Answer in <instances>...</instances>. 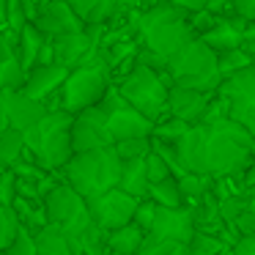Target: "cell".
Instances as JSON below:
<instances>
[{
	"mask_svg": "<svg viewBox=\"0 0 255 255\" xmlns=\"http://www.w3.org/2000/svg\"><path fill=\"white\" fill-rule=\"evenodd\" d=\"M170 77L159 74L156 69L145 66V63H134L132 72L116 80V88L132 107H137L143 116L151 121H162L170 116Z\"/></svg>",
	"mask_w": 255,
	"mask_h": 255,
	"instance_id": "cell-6",
	"label": "cell"
},
{
	"mask_svg": "<svg viewBox=\"0 0 255 255\" xmlns=\"http://www.w3.org/2000/svg\"><path fill=\"white\" fill-rule=\"evenodd\" d=\"M217 91L231 105L233 121H239L242 127H247L255 134V63L236 74H231V77H225Z\"/></svg>",
	"mask_w": 255,
	"mask_h": 255,
	"instance_id": "cell-10",
	"label": "cell"
},
{
	"mask_svg": "<svg viewBox=\"0 0 255 255\" xmlns=\"http://www.w3.org/2000/svg\"><path fill=\"white\" fill-rule=\"evenodd\" d=\"M72 143H74V154L113 145L110 129H107V110L102 107V102L74 116V124H72Z\"/></svg>",
	"mask_w": 255,
	"mask_h": 255,
	"instance_id": "cell-12",
	"label": "cell"
},
{
	"mask_svg": "<svg viewBox=\"0 0 255 255\" xmlns=\"http://www.w3.org/2000/svg\"><path fill=\"white\" fill-rule=\"evenodd\" d=\"M145 236H148V233L140 231V228L134 225V222H129V225L116 228V231L107 233V244H110L113 253L137 255V253H140V247H143V242H145Z\"/></svg>",
	"mask_w": 255,
	"mask_h": 255,
	"instance_id": "cell-23",
	"label": "cell"
},
{
	"mask_svg": "<svg viewBox=\"0 0 255 255\" xmlns=\"http://www.w3.org/2000/svg\"><path fill=\"white\" fill-rule=\"evenodd\" d=\"M47 36L36 28L33 22H28L22 30H19V44H17V55H19V63L25 66V72L39 63V55H41V47H44Z\"/></svg>",
	"mask_w": 255,
	"mask_h": 255,
	"instance_id": "cell-22",
	"label": "cell"
},
{
	"mask_svg": "<svg viewBox=\"0 0 255 255\" xmlns=\"http://www.w3.org/2000/svg\"><path fill=\"white\" fill-rule=\"evenodd\" d=\"M33 25L41 30L44 36H63V33H77V30H85V22L74 14V8L69 6L66 0H55L50 6L39 8Z\"/></svg>",
	"mask_w": 255,
	"mask_h": 255,
	"instance_id": "cell-15",
	"label": "cell"
},
{
	"mask_svg": "<svg viewBox=\"0 0 255 255\" xmlns=\"http://www.w3.org/2000/svg\"><path fill=\"white\" fill-rule=\"evenodd\" d=\"M6 255H39V250H36V233L28 225H19L11 247L6 250Z\"/></svg>",
	"mask_w": 255,
	"mask_h": 255,
	"instance_id": "cell-33",
	"label": "cell"
},
{
	"mask_svg": "<svg viewBox=\"0 0 255 255\" xmlns=\"http://www.w3.org/2000/svg\"><path fill=\"white\" fill-rule=\"evenodd\" d=\"M69 72L72 69L61 66V63H39V66H33L28 72V80H25L22 91L39 102H50L61 91V85L66 83Z\"/></svg>",
	"mask_w": 255,
	"mask_h": 255,
	"instance_id": "cell-17",
	"label": "cell"
},
{
	"mask_svg": "<svg viewBox=\"0 0 255 255\" xmlns=\"http://www.w3.org/2000/svg\"><path fill=\"white\" fill-rule=\"evenodd\" d=\"M140 198L124 192L121 187L110 189V192L99 195V198H91L88 200V209L94 222L102 228V231H116V228H124L134 220V211H137Z\"/></svg>",
	"mask_w": 255,
	"mask_h": 255,
	"instance_id": "cell-11",
	"label": "cell"
},
{
	"mask_svg": "<svg viewBox=\"0 0 255 255\" xmlns=\"http://www.w3.org/2000/svg\"><path fill=\"white\" fill-rule=\"evenodd\" d=\"M137 3H140L143 8H148V6H154V3H159V0H137Z\"/></svg>",
	"mask_w": 255,
	"mask_h": 255,
	"instance_id": "cell-45",
	"label": "cell"
},
{
	"mask_svg": "<svg viewBox=\"0 0 255 255\" xmlns=\"http://www.w3.org/2000/svg\"><path fill=\"white\" fill-rule=\"evenodd\" d=\"M195 233H198V225H195L192 206H178V209L159 206V209H156V220H154V225H151L148 236L173 239V242L189 244Z\"/></svg>",
	"mask_w": 255,
	"mask_h": 255,
	"instance_id": "cell-13",
	"label": "cell"
},
{
	"mask_svg": "<svg viewBox=\"0 0 255 255\" xmlns=\"http://www.w3.org/2000/svg\"><path fill=\"white\" fill-rule=\"evenodd\" d=\"M154 148V140L151 137H132V140H121L116 143V151L121 159H140V156H148Z\"/></svg>",
	"mask_w": 255,
	"mask_h": 255,
	"instance_id": "cell-32",
	"label": "cell"
},
{
	"mask_svg": "<svg viewBox=\"0 0 255 255\" xmlns=\"http://www.w3.org/2000/svg\"><path fill=\"white\" fill-rule=\"evenodd\" d=\"M72 124L74 116L66 110H50L33 129L25 132V145L36 165H41L47 173H58L69 165L74 156L72 143Z\"/></svg>",
	"mask_w": 255,
	"mask_h": 255,
	"instance_id": "cell-5",
	"label": "cell"
},
{
	"mask_svg": "<svg viewBox=\"0 0 255 255\" xmlns=\"http://www.w3.org/2000/svg\"><path fill=\"white\" fill-rule=\"evenodd\" d=\"M189 253L192 255H222L225 253V242L220 236H211V233L198 231L189 242Z\"/></svg>",
	"mask_w": 255,
	"mask_h": 255,
	"instance_id": "cell-31",
	"label": "cell"
},
{
	"mask_svg": "<svg viewBox=\"0 0 255 255\" xmlns=\"http://www.w3.org/2000/svg\"><path fill=\"white\" fill-rule=\"evenodd\" d=\"M17 181L19 178L11 167L0 176V206H8V209L14 206V200H17Z\"/></svg>",
	"mask_w": 255,
	"mask_h": 255,
	"instance_id": "cell-37",
	"label": "cell"
},
{
	"mask_svg": "<svg viewBox=\"0 0 255 255\" xmlns=\"http://www.w3.org/2000/svg\"><path fill=\"white\" fill-rule=\"evenodd\" d=\"M0 99L6 105V113H8V124L19 132H28L33 129L41 118L50 113L47 102H39L33 96H28L25 91H0Z\"/></svg>",
	"mask_w": 255,
	"mask_h": 255,
	"instance_id": "cell-14",
	"label": "cell"
},
{
	"mask_svg": "<svg viewBox=\"0 0 255 255\" xmlns=\"http://www.w3.org/2000/svg\"><path fill=\"white\" fill-rule=\"evenodd\" d=\"M244 41H255V19L244 25Z\"/></svg>",
	"mask_w": 255,
	"mask_h": 255,
	"instance_id": "cell-44",
	"label": "cell"
},
{
	"mask_svg": "<svg viewBox=\"0 0 255 255\" xmlns=\"http://www.w3.org/2000/svg\"><path fill=\"white\" fill-rule=\"evenodd\" d=\"M44 211L50 217V222L61 225L69 233V239H80L91 225H94V217H91L88 200L61 178L50 192L44 195Z\"/></svg>",
	"mask_w": 255,
	"mask_h": 255,
	"instance_id": "cell-8",
	"label": "cell"
},
{
	"mask_svg": "<svg viewBox=\"0 0 255 255\" xmlns=\"http://www.w3.org/2000/svg\"><path fill=\"white\" fill-rule=\"evenodd\" d=\"M244 19L239 17H228V19H220L214 28H209L203 36H198L200 41L211 47V50L220 55V52H228V50H236V47L244 44Z\"/></svg>",
	"mask_w": 255,
	"mask_h": 255,
	"instance_id": "cell-18",
	"label": "cell"
},
{
	"mask_svg": "<svg viewBox=\"0 0 255 255\" xmlns=\"http://www.w3.org/2000/svg\"><path fill=\"white\" fill-rule=\"evenodd\" d=\"M121 167H124V159L118 156L116 145H105V148L74 154L69 159V165L61 170V176L85 200H91V198H99V195H105V192L118 187V181H121Z\"/></svg>",
	"mask_w": 255,
	"mask_h": 255,
	"instance_id": "cell-3",
	"label": "cell"
},
{
	"mask_svg": "<svg viewBox=\"0 0 255 255\" xmlns=\"http://www.w3.org/2000/svg\"><path fill=\"white\" fill-rule=\"evenodd\" d=\"M102 107L107 110V129H110V137H113V145L121 143V140H132V137H151L154 134V127L156 124L151 121L148 116L132 107L121 94L118 88L113 85L107 91V96L102 99Z\"/></svg>",
	"mask_w": 255,
	"mask_h": 255,
	"instance_id": "cell-9",
	"label": "cell"
},
{
	"mask_svg": "<svg viewBox=\"0 0 255 255\" xmlns=\"http://www.w3.org/2000/svg\"><path fill=\"white\" fill-rule=\"evenodd\" d=\"M231 228L236 231V236H250V233H255V209L244 211L236 222H231Z\"/></svg>",
	"mask_w": 255,
	"mask_h": 255,
	"instance_id": "cell-39",
	"label": "cell"
},
{
	"mask_svg": "<svg viewBox=\"0 0 255 255\" xmlns=\"http://www.w3.org/2000/svg\"><path fill=\"white\" fill-rule=\"evenodd\" d=\"M233 255H255V233H250V236H239L236 244L231 247Z\"/></svg>",
	"mask_w": 255,
	"mask_h": 255,
	"instance_id": "cell-40",
	"label": "cell"
},
{
	"mask_svg": "<svg viewBox=\"0 0 255 255\" xmlns=\"http://www.w3.org/2000/svg\"><path fill=\"white\" fill-rule=\"evenodd\" d=\"M28 22H30L28 3H25V0H8V6H6V25H3V28L17 30V33H19Z\"/></svg>",
	"mask_w": 255,
	"mask_h": 255,
	"instance_id": "cell-34",
	"label": "cell"
},
{
	"mask_svg": "<svg viewBox=\"0 0 255 255\" xmlns=\"http://www.w3.org/2000/svg\"><path fill=\"white\" fill-rule=\"evenodd\" d=\"M113 85H116L113 83V72L107 69V63L102 61L99 50H96L83 66L69 72L66 83H63L61 91L47 102V107H50V110H66V113H72V116H77V113L99 105Z\"/></svg>",
	"mask_w": 255,
	"mask_h": 255,
	"instance_id": "cell-4",
	"label": "cell"
},
{
	"mask_svg": "<svg viewBox=\"0 0 255 255\" xmlns=\"http://www.w3.org/2000/svg\"><path fill=\"white\" fill-rule=\"evenodd\" d=\"M19 225H22V222H19L17 211L8 209V206H0V253H6V250L11 247Z\"/></svg>",
	"mask_w": 255,
	"mask_h": 255,
	"instance_id": "cell-30",
	"label": "cell"
},
{
	"mask_svg": "<svg viewBox=\"0 0 255 255\" xmlns=\"http://www.w3.org/2000/svg\"><path fill=\"white\" fill-rule=\"evenodd\" d=\"M8 170V165H6V162H3V159H0V176H3V173H6Z\"/></svg>",
	"mask_w": 255,
	"mask_h": 255,
	"instance_id": "cell-46",
	"label": "cell"
},
{
	"mask_svg": "<svg viewBox=\"0 0 255 255\" xmlns=\"http://www.w3.org/2000/svg\"><path fill=\"white\" fill-rule=\"evenodd\" d=\"M137 255H192V253H189V244H184V242L145 236V242H143Z\"/></svg>",
	"mask_w": 255,
	"mask_h": 255,
	"instance_id": "cell-27",
	"label": "cell"
},
{
	"mask_svg": "<svg viewBox=\"0 0 255 255\" xmlns=\"http://www.w3.org/2000/svg\"><path fill=\"white\" fill-rule=\"evenodd\" d=\"M8 127H11V124H8V113H6V105H3V99H0V132H6Z\"/></svg>",
	"mask_w": 255,
	"mask_h": 255,
	"instance_id": "cell-43",
	"label": "cell"
},
{
	"mask_svg": "<svg viewBox=\"0 0 255 255\" xmlns=\"http://www.w3.org/2000/svg\"><path fill=\"white\" fill-rule=\"evenodd\" d=\"M217 63H220V74H222V80H225V77H231V74L242 72V69L253 66V58H250V52L244 50V44H242V47H236V50L220 52V55H217Z\"/></svg>",
	"mask_w": 255,
	"mask_h": 255,
	"instance_id": "cell-28",
	"label": "cell"
},
{
	"mask_svg": "<svg viewBox=\"0 0 255 255\" xmlns=\"http://www.w3.org/2000/svg\"><path fill=\"white\" fill-rule=\"evenodd\" d=\"M28 72L17 52H0V91H22Z\"/></svg>",
	"mask_w": 255,
	"mask_h": 255,
	"instance_id": "cell-24",
	"label": "cell"
},
{
	"mask_svg": "<svg viewBox=\"0 0 255 255\" xmlns=\"http://www.w3.org/2000/svg\"><path fill=\"white\" fill-rule=\"evenodd\" d=\"M167 74H170L173 85H187V88H198V91H206V94H214L222 85L217 52L200 39L189 41V44L167 63Z\"/></svg>",
	"mask_w": 255,
	"mask_h": 255,
	"instance_id": "cell-7",
	"label": "cell"
},
{
	"mask_svg": "<svg viewBox=\"0 0 255 255\" xmlns=\"http://www.w3.org/2000/svg\"><path fill=\"white\" fill-rule=\"evenodd\" d=\"M36 250H39V255H77L69 233L55 222L36 231Z\"/></svg>",
	"mask_w": 255,
	"mask_h": 255,
	"instance_id": "cell-21",
	"label": "cell"
},
{
	"mask_svg": "<svg viewBox=\"0 0 255 255\" xmlns=\"http://www.w3.org/2000/svg\"><path fill=\"white\" fill-rule=\"evenodd\" d=\"M145 167H148V181L156 184V181H165V178L173 176V167L167 165V159L159 154V151L151 148V154L145 156Z\"/></svg>",
	"mask_w": 255,
	"mask_h": 255,
	"instance_id": "cell-35",
	"label": "cell"
},
{
	"mask_svg": "<svg viewBox=\"0 0 255 255\" xmlns=\"http://www.w3.org/2000/svg\"><path fill=\"white\" fill-rule=\"evenodd\" d=\"M156 209H159V206H156L151 198H143L137 203V211H134V220L132 222L140 228V231L151 233V225H154V220H156Z\"/></svg>",
	"mask_w": 255,
	"mask_h": 255,
	"instance_id": "cell-36",
	"label": "cell"
},
{
	"mask_svg": "<svg viewBox=\"0 0 255 255\" xmlns=\"http://www.w3.org/2000/svg\"><path fill=\"white\" fill-rule=\"evenodd\" d=\"M214 94H206L198 88H187V85H170V116L187 121L189 127L203 124L209 102Z\"/></svg>",
	"mask_w": 255,
	"mask_h": 255,
	"instance_id": "cell-16",
	"label": "cell"
},
{
	"mask_svg": "<svg viewBox=\"0 0 255 255\" xmlns=\"http://www.w3.org/2000/svg\"><path fill=\"white\" fill-rule=\"evenodd\" d=\"M167 3H173V6H178V8L192 14V11H203L209 0H167Z\"/></svg>",
	"mask_w": 255,
	"mask_h": 255,
	"instance_id": "cell-41",
	"label": "cell"
},
{
	"mask_svg": "<svg viewBox=\"0 0 255 255\" xmlns=\"http://www.w3.org/2000/svg\"><path fill=\"white\" fill-rule=\"evenodd\" d=\"M148 198L154 200L156 206H167V209H178V206H187V200H184V192H181V187H178V178H176V176L165 178V181L151 184Z\"/></svg>",
	"mask_w": 255,
	"mask_h": 255,
	"instance_id": "cell-25",
	"label": "cell"
},
{
	"mask_svg": "<svg viewBox=\"0 0 255 255\" xmlns=\"http://www.w3.org/2000/svg\"><path fill=\"white\" fill-rule=\"evenodd\" d=\"M187 132H189V124H187V121H181V118H173V116H167V118H162V121H156V127H154V134H151V137L162 140V143H170V145H176V143H178V140H181Z\"/></svg>",
	"mask_w": 255,
	"mask_h": 255,
	"instance_id": "cell-29",
	"label": "cell"
},
{
	"mask_svg": "<svg viewBox=\"0 0 255 255\" xmlns=\"http://www.w3.org/2000/svg\"><path fill=\"white\" fill-rule=\"evenodd\" d=\"M206 11H211L220 19L236 17V0H209V3H206Z\"/></svg>",
	"mask_w": 255,
	"mask_h": 255,
	"instance_id": "cell-38",
	"label": "cell"
},
{
	"mask_svg": "<svg viewBox=\"0 0 255 255\" xmlns=\"http://www.w3.org/2000/svg\"><path fill=\"white\" fill-rule=\"evenodd\" d=\"M198 39L189 11L173 6L167 0H159L148 8H140L137 14V44L143 50L159 55L162 61L170 63L189 41Z\"/></svg>",
	"mask_w": 255,
	"mask_h": 255,
	"instance_id": "cell-2",
	"label": "cell"
},
{
	"mask_svg": "<svg viewBox=\"0 0 255 255\" xmlns=\"http://www.w3.org/2000/svg\"><path fill=\"white\" fill-rule=\"evenodd\" d=\"M118 187L124 192L134 195V198H148V189H151V181H148V167H145V156L140 159H124V167H121V181Z\"/></svg>",
	"mask_w": 255,
	"mask_h": 255,
	"instance_id": "cell-20",
	"label": "cell"
},
{
	"mask_svg": "<svg viewBox=\"0 0 255 255\" xmlns=\"http://www.w3.org/2000/svg\"><path fill=\"white\" fill-rule=\"evenodd\" d=\"M242 187L247 189V187H255V156H253V162H250V167L244 170V176H242Z\"/></svg>",
	"mask_w": 255,
	"mask_h": 255,
	"instance_id": "cell-42",
	"label": "cell"
},
{
	"mask_svg": "<svg viewBox=\"0 0 255 255\" xmlns=\"http://www.w3.org/2000/svg\"><path fill=\"white\" fill-rule=\"evenodd\" d=\"M176 151L189 173L242 181L255 156V134L233 118H222L217 124H195L176 143Z\"/></svg>",
	"mask_w": 255,
	"mask_h": 255,
	"instance_id": "cell-1",
	"label": "cell"
},
{
	"mask_svg": "<svg viewBox=\"0 0 255 255\" xmlns=\"http://www.w3.org/2000/svg\"><path fill=\"white\" fill-rule=\"evenodd\" d=\"M113 255H124V253H113Z\"/></svg>",
	"mask_w": 255,
	"mask_h": 255,
	"instance_id": "cell-47",
	"label": "cell"
},
{
	"mask_svg": "<svg viewBox=\"0 0 255 255\" xmlns=\"http://www.w3.org/2000/svg\"><path fill=\"white\" fill-rule=\"evenodd\" d=\"M85 25H110L118 19L121 0H66Z\"/></svg>",
	"mask_w": 255,
	"mask_h": 255,
	"instance_id": "cell-19",
	"label": "cell"
},
{
	"mask_svg": "<svg viewBox=\"0 0 255 255\" xmlns=\"http://www.w3.org/2000/svg\"><path fill=\"white\" fill-rule=\"evenodd\" d=\"M28 145H25V132L8 127L6 132H0V159L6 162L8 167H14L19 159L25 156Z\"/></svg>",
	"mask_w": 255,
	"mask_h": 255,
	"instance_id": "cell-26",
	"label": "cell"
}]
</instances>
